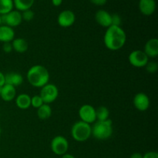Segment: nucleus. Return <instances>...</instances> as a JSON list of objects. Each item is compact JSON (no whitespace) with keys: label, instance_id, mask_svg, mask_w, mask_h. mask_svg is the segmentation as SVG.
<instances>
[{"label":"nucleus","instance_id":"obj_3","mask_svg":"<svg viewBox=\"0 0 158 158\" xmlns=\"http://www.w3.org/2000/svg\"><path fill=\"white\" fill-rule=\"evenodd\" d=\"M113 132V123L110 119L104 121L97 120L91 126V135L97 140H107L112 136Z\"/></svg>","mask_w":158,"mask_h":158},{"label":"nucleus","instance_id":"obj_23","mask_svg":"<svg viewBox=\"0 0 158 158\" xmlns=\"http://www.w3.org/2000/svg\"><path fill=\"white\" fill-rule=\"evenodd\" d=\"M96 115H97V120L98 121H104L108 120L110 116L109 110L106 106H100L96 110Z\"/></svg>","mask_w":158,"mask_h":158},{"label":"nucleus","instance_id":"obj_6","mask_svg":"<svg viewBox=\"0 0 158 158\" xmlns=\"http://www.w3.org/2000/svg\"><path fill=\"white\" fill-rule=\"evenodd\" d=\"M40 96L41 97L43 103L49 104L53 103L59 96V89L55 84L47 83L41 88Z\"/></svg>","mask_w":158,"mask_h":158},{"label":"nucleus","instance_id":"obj_17","mask_svg":"<svg viewBox=\"0 0 158 158\" xmlns=\"http://www.w3.org/2000/svg\"><path fill=\"white\" fill-rule=\"evenodd\" d=\"M5 80L6 84L11 85L16 88L23 83V77L19 73L11 72L5 75Z\"/></svg>","mask_w":158,"mask_h":158},{"label":"nucleus","instance_id":"obj_33","mask_svg":"<svg viewBox=\"0 0 158 158\" xmlns=\"http://www.w3.org/2000/svg\"><path fill=\"white\" fill-rule=\"evenodd\" d=\"M130 158H143V155L141 154H140V153L136 152L131 154Z\"/></svg>","mask_w":158,"mask_h":158},{"label":"nucleus","instance_id":"obj_8","mask_svg":"<svg viewBox=\"0 0 158 158\" xmlns=\"http://www.w3.org/2000/svg\"><path fill=\"white\" fill-rule=\"evenodd\" d=\"M2 25H6L9 27H16L23 22L21 12L18 10H12L9 13L1 15Z\"/></svg>","mask_w":158,"mask_h":158},{"label":"nucleus","instance_id":"obj_14","mask_svg":"<svg viewBox=\"0 0 158 158\" xmlns=\"http://www.w3.org/2000/svg\"><path fill=\"white\" fill-rule=\"evenodd\" d=\"M139 9L143 15H151L156 10L155 0H140Z\"/></svg>","mask_w":158,"mask_h":158},{"label":"nucleus","instance_id":"obj_18","mask_svg":"<svg viewBox=\"0 0 158 158\" xmlns=\"http://www.w3.org/2000/svg\"><path fill=\"white\" fill-rule=\"evenodd\" d=\"M15 104L21 110H27L31 106V97L26 94H21L15 97Z\"/></svg>","mask_w":158,"mask_h":158},{"label":"nucleus","instance_id":"obj_29","mask_svg":"<svg viewBox=\"0 0 158 158\" xmlns=\"http://www.w3.org/2000/svg\"><path fill=\"white\" fill-rule=\"evenodd\" d=\"M143 158H158V154L156 151H149L143 154Z\"/></svg>","mask_w":158,"mask_h":158},{"label":"nucleus","instance_id":"obj_24","mask_svg":"<svg viewBox=\"0 0 158 158\" xmlns=\"http://www.w3.org/2000/svg\"><path fill=\"white\" fill-rule=\"evenodd\" d=\"M43 103H43V100L40 95H35L31 97V106H32V107L38 109Z\"/></svg>","mask_w":158,"mask_h":158},{"label":"nucleus","instance_id":"obj_28","mask_svg":"<svg viewBox=\"0 0 158 158\" xmlns=\"http://www.w3.org/2000/svg\"><path fill=\"white\" fill-rule=\"evenodd\" d=\"M2 50L6 53H9L13 50L12 46V43H4L2 44Z\"/></svg>","mask_w":158,"mask_h":158},{"label":"nucleus","instance_id":"obj_32","mask_svg":"<svg viewBox=\"0 0 158 158\" xmlns=\"http://www.w3.org/2000/svg\"><path fill=\"white\" fill-rule=\"evenodd\" d=\"M52 3L54 6H60L63 3V0H52Z\"/></svg>","mask_w":158,"mask_h":158},{"label":"nucleus","instance_id":"obj_20","mask_svg":"<svg viewBox=\"0 0 158 158\" xmlns=\"http://www.w3.org/2000/svg\"><path fill=\"white\" fill-rule=\"evenodd\" d=\"M12 1H13L14 7L19 12L30 9L35 2V0H12Z\"/></svg>","mask_w":158,"mask_h":158},{"label":"nucleus","instance_id":"obj_19","mask_svg":"<svg viewBox=\"0 0 158 158\" xmlns=\"http://www.w3.org/2000/svg\"><path fill=\"white\" fill-rule=\"evenodd\" d=\"M12 49L14 51L19 52V53H23L26 52L29 48L28 42L25 39L23 38H16L14 39L12 42Z\"/></svg>","mask_w":158,"mask_h":158},{"label":"nucleus","instance_id":"obj_11","mask_svg":"<svg viewBox=\"0 0 158 158\" xmlns=\"http://www.w3.org/2000/svg\"><path fill=\"white\" fill-rule=\"evenodd\" d=\"M134 106L137 110L144 112L148 110L150 106V99L144 93H138L136 94L133 100Z\"/></svg>","mask_w":158,"mask_h":158},{"label":"nucleus","instance_id":"obj_34","mask_svg":"<svg viewBox=\"0 0 158 158\" xmlns=\"http://www.w3.org/2000/svg\"><path fill=\"white\" fill-rule=\"evenodd\" d=\"M61 158H76V157H74L73 155H72V154H67V153H66V154H63V155L62 156Z\"/></svg>","mask_w":158,"mask_h":158},{"label":"nucleus","instance_id":"obj_30","mask_svg":"<svg viewBox=\"0 0 158 158\" xmlns=\"http://www.w3.org/2000/svg\"><path fill=\"white\" fill-rule=\"evenodd\" d=\"M93 4L96 5V6H103L106 3L107 0H89Z\"/></svg>","mask_w":158,"mask_h":158},{"label":"nucleus","instance_id":"obj_37","mask_svg":"<svg viewBox=\"0 0 158 158\" xmlns=\"http://www.w3.org/2000/svg\"><path fill=\"white\" fill-rule=\"evenodd\" d=\"M2 87H0V93H1V90H2Z\"/></svg>","mask_w":158,"mask_h":158},{"label":"nucleus","instance_id":"obj_1","mask_svg":"<svg viewBox=\"0 0 158 158\" xmlns=\"http://www.w3.org/2000/svg\"><path fill=\"white\" fill-rule=\"evenodd\" d=\"M127 41V34L120 26H110L106 28L103 36V43L106 49L117 51L122 49Z\"/></svg>","mask_w":158,"mask_h":158},{"label":"nucleus","instance_id":"obj_13","mask_svg":"<svg viewBox=\"0 0 158 158\" xmlns=\"http://www.w3.org/2000/svg\"><path fill=\"white\" fill-rule=\"evenodd\" d=\"M143 52L148 58H156L158 56V40L152 38L148 40L144 46Z\"/></svg>","mask_w":158,"mask_h":158},{"label":"nucleus","instance_id":"obj_36","mask_svg":"<svg viewBox=\"0 0 158 158\" xmlns=\"http://www.w3.org/2000/svg\"><path fill=\"white\" fill-rule=\"evenodd\" d=\"M1 132H2V130H1V127H0V135H1Z\"/></svg>","mask_w":158,"mask_h":158},{"label":"nucleus","instance_id":"obj_31","mask_svg":"<svg viewBox=\"0 0 158 158\" xmlns=\"http://www.w3.org/2000/svg\"><path fill=\"white\" fill-rule=\"evenodd\" d=\"M6 84V80H5V74L0 71V87L3 86Z\"/></svg>","mask_w":158,"mask_h":158},{"label":"nucleus","instance_id":"obj_9","mask_svg":"<svg viewBox=\"0 0 158 158\" xmlns=\"http://www.w3.org/2000/svg\"><path fill=\"white\" fill-rule=\"evenodd\" d=\"M79 117L81 121L86 123H94L97 121L96 109L89 104H84L79 110Z\"/></svg>","mask_w":158,"mask_h":158},{"label":"nucleus","instance_id":"obj_26","mask_svg":"<svg viewBox=\"0 0 158 158\" xmlns=\"http://www.w3.org/2000/svg\"><path fill=\"white\" fill-rule=\"evenodd\" d=\"M144 67L146 68V70L151 74L155 73L158 70V64L154 61H148V63H147Z\"/></svg>","mask_w":158,"mask_h":158},{"label":"nucleus","instance_id":"obj_5","mask_svg":"<svg viewBox=\"0 0 158 158\" xmlns=\"http://www.w3.org/2000/svg\"><path fill=\"white\" fill-rule=\"evenodd\" d=\"M51 151L56 155L63 156L66 154L69 149V142L67 139L63 136L58 135L56 136L50 143Z\"/></svg>","mask_w":158,"mask_h":158},{"label":"nucleus","instance_id":"obj_27","mask_svg":"<svg viewBox=\"0 0 158 158\" xmlns=\"http://www.w3.org/2000/svg\"><path fill=\"white\" fill-rule=\"evenodd\" d=\"M111 19H112V26H120L121 24V17L118 14H112L111 15Z\"/></svg>","mask_w":158,"mask_h":158},{"label":"nucleus","instance_id":"obj_21","mask_svg":"<svg viewBox=\"0 0 158 158\" xmlns=\"http://www.w3.org/2000/svg\"><path fill=\"white\" fill-rule=\"evenodd\" d=\"M52 108L49 104L43 103L37 109V116L40 120H47L52 115Z\"/></svg>","mask_w":158,"mask_h":158},{"label":"nucleus","instance_id":"obj_7","mask_svg":"<svg viewBox=\"0 0 158 158\" xmlns=\"http://www.w3.org/2000/svg\"><path fill=\"white\" fill-rule=\"evenodd\" d=\"M128 60L131 66L136 68H142L146 66L149 61V58L142 50H134L129 54Z\"/></svg>","mask_w":158,"mask_h":158},{"label":"nucleus","instance_id":"obj_4","mask_svg":"<svg viewBox=\"0 0 158 158\" xmlns=\"http://www.w3.org/2000/svg\"><path fill=\"white\" fill-rule=\"evenodd\" d=\"M71 135L76 141H86L91 136V125L81 120L76 122L71 128Z\"/></svg>","mask_w":158,"mask_h":158},{"label":"nucleus","instance_id":"obj_22","mask_svg":"<svg viewBox=\"0 0 158 158\" xmlns=\"http://www.w3.org/2000/svg\"><path fill=\"white\" fill-rule=\"evenodd\" d=\"M13 7L12 0H0V15L9 13L13 10Z\"/></svg>","mask_w":158,"mask_h":158},{"label":"nucleus","instance_id":"obj_15","mask_svg":"<svg viewBox=\"0 0 158 158\" xmlns=\"http://www.w3.org/2000/svg\"><path fill=\"white\" fill-rule=\"evenodd\" d=\"M15 39V31L13 28L9 27L6 25L0 26V42L11 43Z\"/></svg>","mask_w":158,"mask_h":158},{"label":"nucleus","instance_id":"obj_2","mask_svg":"<svg viewBox=\"0 0 158 158\" xmlns=\"http://www.w3.org/2000/svg\"><path fill=\"white\" fill-rule=\"evenodd\" d=\"M26 78L31 86L36 88H42L49 83V71L42 65H34L28 70Z\"/></svg>","mask_w":158,"mask_h":158},{"label":"nucleus","instance_id":"obj_10","mask_svg":"<svg viewBox=\"0 0 158 158\" xmlns=\"http://www.w3.org/2000/svg\"><path fill=\"white\" fill-rule=\"evenodd\" d=\"M76 21V15L71 10H63L59 14L57 18V23L59 26L63 28H68L72 26Z\"/></svg>","mask_w":158,"mask_h":158},{"label":"nucleus","instance_id":"obj_25","mask_svg":"<svg viewBox=\"0 0 158 158\" xmlns=\"http://www.w3.org/2000/svg\"><path fill=\"white\" fill-rule=\"evenodd\" d=\"M21 13H22V18H23V20H25V21L26 22L32 21V20L34 19V16H35V13H34L33 11H32L31 9L23 11V12H22Z\"/></svg>","mask_w":158,"mask_h":158},{"label":"nucleus","instance_id":"obj_16","mask_svg":"<svg viewBox=\"0 0 158 158\" xmlns=\"http://www.w3.org/2000/svg\"><path fill=\"white\" fill-rule=\"evenodd\" d=\"M0 97L2 100L6 102H9L13 100L16 97V88L9 84H5L2 87Z\"/></svg>","mask_w":158,"mask_h":158},{"label":"nucleus","instance_id":"obj_35","mask_svg":"<svg viewBox=\"0 0 158 158\" xmlns=\"http://www.w3.org/2000/svg\"><path fill=\"white\" fill-rule=\"evenodd\" d=\"M2 25V22H1V15H0V26Z\"/></svg>","mask_w":158,"mask_h":158},{"label":"nucleus","instance_id":"obj_12","mask_svg":"<svg viewBox=\"0 0 158 158\" xmlns=\"http://www.w3.org/2000/svg\"><path fill=\"white\" fill-rule=\"evenodd\" d=\"M95 19L97 23L103 27L108 28L112 26L111 14L103 9H100L96 12Z\"/></svg>","mask_w":158,"mask_h":158}]
</instances>
